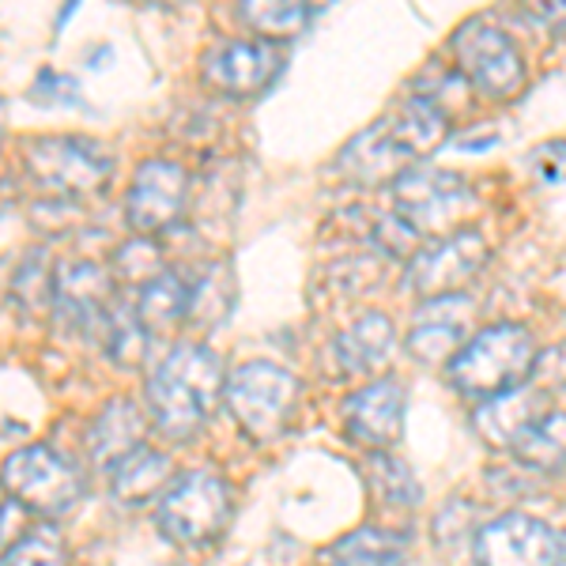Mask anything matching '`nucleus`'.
<instances>
[{"instance_id": "nucleus-1", "label": "nucleus", "mask_w": 566, "mask_h": 566, "mask_svg": "<svg viewBox=\"0 0 566 566\" xmlns=\"http://www.w3.org/2000/svg\"><path fill=\"white\" fill-rule=\"evenodd\" d=\"M227 370L208 344H178L148 374V419L155 431L189 442L205 431L208 416L223 400Z\"/></svg>"}, {"instance_id": "nucleus-2", "label": "nucleus", "mask_w": 566, "mask_h": 566, "mask_svg": "<svg viewBox=\"0 0 566 566\" xmlns=\"http://www.w3.org/2000/svg\"><path fill=\"white\" fill-rule=\"evenodd\" d=\"M536 355L541 352L525 325L495 322L464 340V348L446 363V374H450L453 389L483 405V400L525 386L533 378Z\"/></svg>"}, {"instance_id": "nucleus-3", "label": "nucleus", "mask_w": 566, "mask_h": 566, "mask_svg": "<svg viewBox=\"0 0 566 566\" xmlns=\"http://www.w3.org/2000/svg\"><path fill=\"white\" fill-rule=\"evenodd\" d=\"M23 175L42 193V200L84 205L106 189L114 163L87 136L53 133L23 140Z\"/></svg>"}, {"instance_id": "nucleus-4", "label": "nucleus", "mask_w": 566, "mask_h": 566, "mask_svg": "<svg viewBox=\"0 0 566 566\" xmlns=\"http://www.w3.org/2000/svg\"><path fill=\"white\" fill-rule=\"evenodd\" d=\"M231 483L212 469L181 472L155 502V522H159L163 536L178 547H212L231 525Z\"/></svg>"}, {"instance_id": "nucleus-5", "label": "nucleus", "mask_w": 566, "mask_h": 566, "mask_svg": "<svg viewBox=\"0 0 566 566\" xmlns=\"http://www.w3.org/2000/svg\"><path fill=\"white\" fill-rule=\"evenodd\" d=\"M392 216H400L423 242L446 239L453 231H464V219L476 212V193L464 186V178L438 167H416L400 170L389 181Z\"/></svg>"}, {"instance_id": "nucleus-6", "label": "nucleus", "mask_w": 566, "mask_h": 566, "mask_svg": "<svg viewBox=\"0 0 566 566\" xmlns=\"http://www.w3.org/2000/svg\"><path fill=\"white\" fill-rule=\"evenodd\" d=\"M84 472L72 464L65 453L53 446H23V450L8 453L0 464V491L4 499L20 502L27 514L57 522L76 502L84 499Z\"/></svg>"}, {"instance_id": "nucleus-7", "label": "nucleus", "mask_w": 566, "mask_h": 566, "mask_svg": "<svg viewBox=\"0 0 566 566\" xmlns=\"http://www.w3.org/2000/svg\"><path fill=\"white\" fill-rule=\"evenodd\" d=\"M298 397H303V381L287 367H280V363L264 359L234 367L223 386V405L231 408L234 423L253 442H272L287 427Z\"/></svg>"}, {"instance_id": "nucleus-8", "label": "nucleus", "mask_w": 566, "mask_h": 566, "mask_svg": "<svg viewBox=\"0 0 566 566\" xmlns=\"http://www.w3.org/2000/svg\"><path fill=\"white\" fill-rule=\"evenodd\" d=\"M453 72L488 98H514L525 87V61L517 42L502 27L483 20L461 23L450 42Z\"/></svg>"}, {"instance_id": "nucleus-9", "label": "nucleus", "mask_w": 566, "mask_h": 566, "mask_svg": "<svg viewBox=\"0 0 566 566\" xmlns=\"http://www.w3.org/2000/svg\"><path fill=\"white\" fill-rule=\"evenodd\" d=\"M189 170L178 159H144L125 193V223L140 239H159L189 208Z\"/></svg>"}, {"instance_id": "nucleus-10", "label": "nucleus", "mask_w": 566, "mask_h": 566, "mask_svg": "<svg viewBox=\"0 0 566 566\" xmlns=\"http://www.w3.org/2000/svg\"><path fill=\"white\" fill-rule=\"evenodd\" d=\"M114 287V276L98 261H57V272H53V317L65 328H72V333L103 340L106 314L117 303Z\"/></svg>"}, {"instance_id": "nucleus-11", "label": "nucleus", "mask_w": 566, "mask_h": 566, "mask_svg": "<svg viewBox=\"0 0 566 566\" xmlns=\"http://www.w3.org/2000/svg\"><path fill=\"white\" fill-rule=\"evenodd\" d=\"M483 264H488V239L464 227V231L419 245V253L408 261V287L423 298L461 295V287L476 280Z\"/></svg>"}, {"instance_id": "nucleus-12", "label": "nucleus", "mask_w": 566, "mask_h": 566, "mask_svg": "<svg viewBox=\"0 0 566 566\" xmlns=\"http://www.w3.org/2000/svg\"><path fill=\"white\" fill-rule=\"evenodd\" d=\"M472 555H476V566H559L566 544L541 517L514 510L480 528L472 541Z\"/></svg>"}, {"instance_id": "nucleus-13", "label": "nucleus", "mask_w": 566, "mask_h": 566, "mask_svg": "<svg viewBox=\"0 0 566 566\" xmlns=\"http://www.w3.org/2000/svg\"><path fill=\"white\" fill-rule=\"evenodd\" d=\"M280 69L276 45L261 39H223L200 57V80L205 87L227 98H253L272 84Z\"/></svg>"}, {"instance_id": "nucleus-14", "label": "nucleus", "mask_w": 566, "mask_h": 566, "mask_svg": "<svg viewBox=\"0 0 566 566\" xmlns=\"http://www.w3.org/2000/svg\"><path fill=\"white\" fill-rule=\"evenodd\" d=\"M344 427L359 446L381 453L405 431V386L397 378H374L344 400Z\"/></svg>"}, {"instance_id": "nucleus-15", "label": "nucleus", "mask_w": 566, "mask_h": 566, "mask_svg": "<svg viewBox=\"0 0 566 566\" xmlns=\"http://www.w3.org/2000/svg\"><path fill=\"white\" fill-rule=\"evenodd\" d=\"M472 306L469 295H438L423 298L412 317V333H408V352L423 363L446 367L453 359L464 340H469V325H472Z\"/></svg>"}, {"instance_id": "nucleus-16", "label": "nucleus", "mask_w": 566, "mask_h": 566, "mask_svg": "<svg viewBox=\"0 0 566 566\" xmlns=\"http://www.w3.org/2000/svg\"><path fill=\"white\" fill-rule=\"evenodd\" d=\"M552 392H555V386H547L541 374L533 370V378H528L525 386L502 392V397L483 400L476 408V416H472V423H476V431L488 438L491 446H506L510 450L536 419L552 412Z\"/></svg>"}, {"instance_id": "nucleus-17", "label": "nucleus", "mask_w": 566, "mask_h": 566, "mask_svg": "<svg viewBox=\"0 0 566 566\" xmlns=\"http://www.w3.org/2000/svg\"><path fill=\"white\" fill-rule=\"evenodd\" d=\"M148 427L151 419L136 400L114 397L109 405L91 419L87 427V458L95 469H114L122 458H129L133 450L148 446Z\"/></svg>"}, {"instance_id": "nucleus-18", "label": "nucleus", "mask_w": 566, "mask_h": 566, "mask_svg": "<svg viewBox=\"0 0 566 566\" xmlns=\"http://www.w3.org/2000/svg\"><path fill=\"white\" fill-rule=\"evenodd\" d=\"M408 167H412V159L397 148L386 117L374 122L367 133L355 136L348 148L340 151V159H336V170H340L352 186H389V181Z\"/></svg>"}, {"instance_id": "nucleus-19", "label": "nucleus", "mask_w": 566, "mask_h": 566, "mask_svg": "<svg viewBox=\"0 0 566 566\" xmlns=\"http://www.w3.org/2000/svg\"><path fill=\"white\" fill-rule=\"evenodd\" d=\"M397 344L400 340H397L392 317L370 310V314H363L359 322H352L340 336H336L333 355L344 374H374L397 355Z\"/></svg>"}, {"instance_id": "nucleus-20", "label": "nucleus", "mask_w": 566, "mask_h": 566, "mask_svg": "<svg viewBox=\"0 0 566 566\" xmlns=\"http://www.w3.org/2000/svg\"><path fill=\"white\" fill-rule=\"evenodd\" d=\"M136 317L151 340H170L189 317V280L178 272H159L151 283L136 291Z\"/></svg>"}, {"instance_id": "nucleus-21", "label": "nucleus", "mask_w": 566, "mask_h": 566, "mask_svg": "<svg viewBox=\"0 0 566 566\" xmlns=\"http://www.w3.org/2000/svg\"><path fill=\"white\" fill-rule=\"evenodd\" d=\"M170 480H175V461L155 446H140L109 469V495L125 506H140L159 499Z\"/></svg>"}, {"instance_id": "nucleus-22", "label": "nucleus", "mask_w": 566, "mask_h": 566, "mask_svg": "<svg viewBox=\"0 0 566 566\" xmlns=\"http://www.w3.org/2000/svg\"><path fill=\"white\" fill-rule=\"evenodd\" d=\"M386 125H389L392 140H397V148L405 151L408 159H419V155L434 151L438 144L446 140V133H450L446 109L427 103L423 95L405 98V103L397 106V114L386 117Z\"/></svg>"}, {"instance_id": "nucleus-23", "label": "nucleus", "mask_w": 566, "mask_h": 566, "mask_svg": "<svg viewBox=\"0 0 566 566\" xmlns=\"http://www.w3.org/2000/svg\"><path fill=\"white\" fill-rule=\"evenodd\" d=\"M408 547L405 536H392L386 528H355L322 552V566H405Z\"/></svg>"}, {"instance_id": "nucleus-24", "label": "nucleus", "mask_w": 566, "mask_h": 566, "mask_svg": "<svg viewBox=\"0 0 566 566\" xmlns=\"http://www.w3.org/2000/svg\"><path fill=\"white\" fill-rule=\"evenodd\" d=\"M234 272L227 261H212L197 280H189V317L193 328H216L231 317L234 310Z\"/></svg>"}, {"instance_id": "nucleus-25", "label": "nucleus", "mask_w": 566, "mask_h": 566, "mask_svg": "<svg viewBox=\"0 0 566 566\" xmlns=\"http://www.w3.org/2000/svg\"><path fill=\"white\" fill-rule=\"evenodd\" d=\"M517 464L533 472H559L566 469V412L552 408L547 416L536 419L528 431L510 446Z\"/></svg>"}, {"instance_id": "nucleus-26", "label": "nucleus", "mask_w": 566, "mask_h": 566, "mask_svg": "<svg viewBox=\"0 0 566 566\" xmlns=\"http://www.w3.org/2000/svg\"><path fill=\"white\" fill-rule=\"evenodd\" d=\"M53 272H57V264L50 261L45 245L27 253L20 261V269L12 272L8 295H12V306L20 310L23 317H39L45 310H53Z\"/></svg>"}, {"instance_id": "nucleus-27", "label": "nucleus", "mask_w": 566, "mask_h": 566, "mask_svg": "<svg viewBox=\"0 0 566 566\" xmlns=\"http://www.w3.org/2000/svg\"><path fill=\"white\" fill-rule=\"evenodd\" d=\"M98 344H103V352L117 363V367L136 370V367H144V359H148L151 336L144 333L140 317H136V310L129 303H114L106 314V328H103V340Z\"/></svg>"}, {"instance_id": "nucleus-28", "label": "nucleus", "mask_w": 566, "mask_h": 566, "mask_svg": "<svg viewBox=\"0 0 566 566\" xmlns=\"http://www.w3.org/2000/svg\"><path fill=\"white\" fill-rule=\"evenodd\" d=\"M310 15H314V8L310 4H291V0H283V4H264V0H250V4L239 8V20L250 27L253 34H258L261 42H287L295 39V34L306 31Z\"/></svg>"}, {"instance_id": "nucleus-29", "label": "nucleus", "mask_w": 566, "mask_h": 566, "mask_svg": "<svg viewBox=\"0 0 566 566\" xmlns=\"http://www.w3.org/2000/svg\"><path fill=\"white\" fill-rule=\"evenodd\" d=\"M367 480L374 483V491H378L389 506H416L419 495H423V491H419V480L412 476V469H408L405 461L389 458L386 450L370 453Z\"/></svg>"}, {"instance_id": "nucleus-30", "label": "nucleus", "mask_w": 566, "mask_h": 566, "mask_svg": "<svg viewBox=\"0 0 566 566\" xmlns=\"http://www.w3.org/2000/svg\"><path fill=\"white\" fill-rule=\"evenodd\" d=\"M114 264H117V280H125V283H136V287H144V283H151L159 272H167V264H163V250H159V242L155 239H129L122 245V250L114 253Z\"/></svg>"}, {"instance_id": "nucleus-31", "label": "nucleus", "mask_w": 566, "mask_h": 566, "mask_svg": "<svg viewBox=\"0 0 566 566\" xmlns=\"http://www.w3.org/2000/svg\"><path fill=\"white\" fill-rule=\"evenodd\" d=\"M0 566H69V547L50 528H31L12 552L0 559Z\"/></svg>"}, {"instance_id": "nucleus-32", "label": "nucleus", "mask_w": 566, "mask_h": 566, "mask_svg": "<svg viewBox=\"0 0 566 566\" xmlns=\"http://www.w3.org/2000/svg\"><path fill=\"white\" fill-rule=\"evenodd\" d=\"M370 239L374 245H378L386 258L392 261H412L416 253H419V245H423V239L412 231V227L405 223L400 216H381L378 223H374V231H370Z\"/></svg>"}, {"instance_id": "nucleus-33", "label": "nucleus", "mask_w": 566, "mask_h": 566, "mask_svg": "<svg viewBox=\"0 0 566 566\" xmlns=\"http://www.w3.org/2000/svg\"><path fill=\"white\" fill-rule=\"evenodd\" d=\"M27 98L34 103H45V106H80V84L69 76V72H57V69H42L39 80L27 91Z\"/></svg>"}, {"instance_id": "nucleus-34", "label": "nucleus", "mask_w": 566, "mask_h": 566, "mask_svg": "<svg viewBox=\"0 0 566 566\" xmlns=\"http://www.w3.org/2000/svg\"><path fill=\"white\" fill-rule=\"evenodd\" d=\"M528 159L544 186H566V140H544Z\"/></svg>"}, {"instance_id": "nucleus-35", "label": "nucleus", "mask_w": 566, "mask_h": 566, "mask_svg": "<svg viewBox=\"0 0 566 566\" xmlns=\"http://www.w3.org/2000/svg\"><path fill=\"white\" fill-rule=\"evenodd\" d=\"M31 533V514L12 499H0V559Z\"/></svg>"}, {"instance_id": "nucleus-36", "label": "nucleus", "mask_w": 566, "mask_h": 566, "mask_svg": "<svg viewBox=\"0 0 566 566\" xmlns=\"http://www.w3.org/2000/svg\"><path fill=\"white\" fill-rule=\"evenodd\" d=\"M528 15H533L536 23H544V27H563V23H566V4H541V8H528Z\"/></svg>"}]
</instances>
